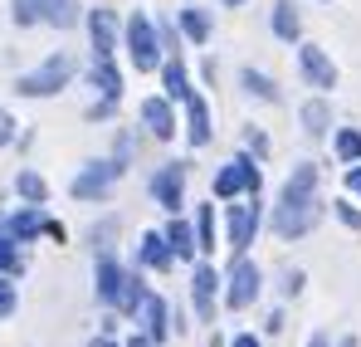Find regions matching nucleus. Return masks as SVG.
Listing matches in <instances>:
<instances>
[{"label":"nucleus","mask_w":361,"mask_h":347,"mask_svg":"<svg viewBox=\"0 0 361 347\" xmlns=\"http://www.w3.org/2000/svg\"><path fill=\"white\" fill-rule=\"evenodd\" d=\"M137 308H142L147 338H157V343H161V338H166V303H161L157 293H142V303H137Z\"/></svg>","instance_id":"a211bd4d"},{"label":"nucleus","mask_w":361,"mask_h":347,"mask_svg":"<svg viewBox=\"0 0 361 347\" xmlns=\"http://www.w3.org/2000/svg\"><path fill=\"white\" fill-rule=\"evenodd\" d=\"M44 5H49V10H44V20H49V25H63V30H68V25L78 20L73 0H44Z\"/></svg>","instance_id":"c85d7f7f"},{"label":"nucleus","mask_w":361,"mask_h":347,"mask_svg":"<svg viewBox=\"0 0 361 347\" xmlns=\"http://www.w3.org/2000/svg\"><path fill=\"white\" fill-rule=\"evenodd\" d=\"M347 191H357V196H361V162L352 167V172H347Z\"/></svg>","instance_id":"f704fd0d"},{"label":"nucleus","mask_w":361,"mask_h":347,"mask_svg":"<svg viewBox=\"0 0 361 347\" xmlns=\"http://www.w3.org/2000/svg\"><path fill=\"white\" fill-rule=\"evenodd\" d=\"M127 347H152V338H132V343H127Z\"/></svg>","instance_id":"4c0bfd02"},{"label":"nucleus","mask_w":361,"mask_h":347,"mask_svg":"<svg viewBox=\"0 0 361 347\" xmlns=\"http://www.w3.org/2000/svg\"><path fill=\"white\" fill-rule=\"evenodd\" d=\"M166 240H171L176 259H195V249H200V240H195V230H190L185 220H171V230H166Z\"/></svg>","instance_id":"412c9836"},{"label":"nucleus","mask_w":361,"mask_h":347,"mask_svg":"<svg viewBox=\"0 0 361 347\" xmlns=\"http://www.w3.org/2000/svg\"><path fill=\"white\" fill-rule=\"evenodd\" d=\"M171 259H176V249H171L166 235H157V230L142 235V264L147 269H171Z\"/></svg>","instance_id":"2eb2a0df"},{"label":"nucleus","mask_w":361,"mask_h":347,"mask_svg":"<svg viewBox=\"0 0 361 347\" xmlns=\"http://www.w3.org/2000/svg\"><path fill=\"white\" fill-rule=\"evenodd\" d=\"M152 196H157L166 211H180V196H185V167H180V162H166L161 172L152 176Z\"/></svg>","instance_id":"9d476101"},{"label":"nucleus","mask_w":361,"mask_h":347,"mask_svg":"<svg viewBox=\"0 0 361 347\" xmlns=\"http://www.w3.org/2000/svg\"><path fill=\"white\" fill-rule=\"evenodd\" d=\"M337 157L342 162H361V132L357 127H342L337 132Z\"/></svg>","instance_id":"cd10ccee"},{"label":"nucleus","mask_w":361,"mask_h":347,"mask_svg":"<svg viewBox=\"0 0 361 347\" xmlns=\"http://www.w3.org/2000/svg\"><path fill=\"white\" fill-rule=\"evenodd\" d=\"M5 142H15V117L0 108V147H5Z\"/></svg>","instance_id":"72a5a7b5"},{"label":"nucleus","mask_w":361,"mask_h":347,"mask_svg":"<svg viewBox=\"0 0 361 347\" xmlns=\"http://www.w3.org/2000/svg\"><path fill=\"white\" fill-rule=\"evenodd\" d=\"M195 240H200V249H215V211L210 206L195 211Z\"/></svg>","instance_id":"a878e982"},{"label":"nucleus","mask_w":361,"mask_h":347,"mask_svg":"<svg viewBox=\"0 0 361 347\" xmlns=\"http://www.w3.org/2000/svg\"><path fill=\"white\" fill-rule=\"evenodd\" d=\"M240 83L249 88V93H254V98H264V103H279V83H274V78H264L259 69H244Z\"/></svg>","instance_id":"b1692460"},{"label":"nucleus","mask_w":361,"mask_h":347,"mask_svg":"<svg viewBox=\"0 0 361 347\" xmlns=\"http://www.w3.org/2000/svg\"><path fill=\"white\" fill-rule=\"evenodd\" d=\"M220 5H244V0H220Z\"/></svg>","instance_id":"ea45409f"},{"label":"nucleus","mask_w":361,"mask_h":347,"mask_svg":"<svg viewBox=\"0 0 361 347\" xmlns=\"http://www.w3.org/2000/svg\"><path fill=\"white\" fill-rule=\"evenodd\" d=\"M142 293H147V289H142L137 279L122 274L118 259H103V264H98V298H103V303H113V308H122V313H132V308L142 303Z\"/></svg>","instance_id":"f03ea898"},{"label":"nucleus","mask_w":361,"mask_h":347,"mask_svg":"<svg viewBox=\"0 0 361 347\" xmlns=\"http://www.w3.org/2000/svg\"><path fill=\"white\" fill-rule=\"evenodd\" d=\"M225 230H230V249L244 254L254 245V230H259V201H244V206H230L225 216Z\"/></svg>","instance_id":"6e6552de"},{"label":"nucleus","mask_w":361,"mask_h":347,"mask_svg":"<svg viewBox=\"0 0 361 347\" xmlns=\"http://www.w3.org/2000/svg\"><path fill=\"white\" fill-rule=\"evenodd\" d=\"M185 137H190V147H205L210 142V108H205V98H185Z\"/></svg>","instance_id":"ddd939ff"},{"label":"nucleus","mask_w":361,"mask_h":347,"mask_svg":"<svg viewBox=\"0 0 361 347\" xmlns=\"http://www.w3.org/2000/svg\"><path fill=\"white\" fill-rule=\"evenodd\" d=\"M142 122H147L152 137H171L176 132V117H171V103L166 98H147L142 103Z\"/></svg>","instance_id":"4468645a"},{"label":"nucleus","mask_w":361,"mask_h":347,"mask_svg":"<svg viewBox=\"0 0 361 347\" xmlns=\"http://www.w3.org/2000/svg\"><path fill=\"white\" fill-rule=\"evenodd\" d=\"M15 186H20V196H25L30 206H44V201H49V181H44L39 172H20Z\"/></svg>","instance_id":"393cba45"},{"label":"nucleus","mask_w":361,"mask_h":347,"mask_svg":"<svg viewBox=\"0 0 361 347\" xmlns=\"http://www.w3.org/2000/svg\"><path fill=\"white\" fill-rule=\"evenodd\" d=\"M337 216H342V225H352V230H361V211L352 206V201H337Z\"/></svg>","instance_id":"2f4dec72"},{"label":"nucleus","mask_w":361,"mask_h":347,"mask_svg":"<svg viewBox=\"0 0 361 347\" xmlns=\"http://www.w3.org/2000/svg\"><path fill=\"white\" fill-rule=\"evenodd\" d=\"M10 313H15V289L0 279V318H10Z\"/></svg>","instance_id":"473e14b6"},{"label":"nucleus","mask_w":361,"mask_h":347,"mask_svg":"<svg viewBox=\"0 0 361 347\" xmlns=\"http://www.w3.org/2000/svg\"><path fill=\"white\" fill-rule=\"evenodd\" d=\"M215 269L210 264H200L195 269V279H190V303H195V318L200 323H215Z\"/></svg>","instance_id":"9b49d317"},{"label":"nucleus","mask_w":361,"mask_h":347,"mask_svg":"<svg viewBox=\"0 0 361 347\" xmlns=\"http://www.w3.org/2000/svg\"><path fill=\"white\" fill-rule=\"evenodd\" d=\"M161 83H166V98H190V78H185V64L180 59H171L161 69Z\"/></svg>","instance_id":"5701e85b"},{"label":"nucleus","mask_w":361,"mask_h":347,"mask_svg":"<svg viewBox=\"0 0 361 347\" xmlns=\"http://www.w3.org/2000/svg\"><path fill=\"white\" fill-rule=\"evenodd\" d=\"M298 69H302V78H307L312 88H322V93L337 88V69H332V59L322 54L317 45H302L298 49Z\"/></svg>","instance_id":"1a4fd4ad"},{"label":"nucleus","mask_w":361,"mask_h":347,"mask_svg":"<svg viewBox=\"0 0 361 347\" xmlns=\"http://www.w3.org/2000/svg\"><path fill=\"white\" fill-rule=\"evenodd\" d=\"M312 191H317V167H312V162H302L298 172H293L288 181H283V191H279V201H307Z\"/></svg>","instance_id":"dca6fc26"},{"label":"nucleus","mask_w":361,"mask_h":347,"mask_svg":"<svg viewBox=\"0 0 361 347\" xmlns=\"http://www.w3.org/2000/svg\"><path fill=\"white\" fill-rule=\"evenodd\" d=\"M5 230H10V235H20V240H30V235H39V230H44V216H39V211H25V216H15V220H10Z\"/></svg>","instance_id":"bb28decb"},{"label":"nucleus","mask_w":361,"mask_h":347,"mask_svg":"<svg viewBox=\"0 0 361 347\" xmlns=\"http://www.w3.org/2000/svg\"><path fill=\"white\" fill-rule=\"evenodd\" d=\"M20 269V254H15V240L0 235V274H15Z\"/></svg>","instance_id":"7c9ffc66"},{"label":"nucleus","mask_w":361,"mask_h":347,"mask_svg":"<svg viewBox=\"0 0 361 347\" xmlns=\"http://www.w3.org/2000/svg\"><path fill=\"white\" fill-rule=\"evenodd\" d=\"M93 347H118V343H93Z\"/></svg>","instance_id":"a19ab883"},{"label":"nucleus","mask_w":361,"mask_h":347,"mask_svg":"<svg viewBox=\"0 0 361 347\" xmlns=\"http://www.w3.org/2000/svg\"><path fill=\"white\" fill-rule=\"evenodd\" d=\"M259 181H264L259 167H254L249 157H235V162H225L220 176H215V196H220V201H235V196H244V191L259 196Z\"/></svg>","instance_id":"39448f33"},{"label":"nucleus","mask_w":361,"mask_h":347,"mask_svg":"<svg viewBox=\"0 0 361 347\" xmlns=\"http://www.w3.org/2000/svg\"><path fill=\"white\" fill-rule=\"evenodd\" d=\"M259 284H264V279H259V264H249L240 254L235 269H230V284H225V303H230V308H249V303L259 298Z\"/></svg>","instance_id":"0eeeda50"},{"label":"nucleus","mask_w":361,"mask_h":347,"mask_svg":"<svg viewBox=\"0 0 361 347\" xmlns=\"http://www.w3.org/2000/svg\"><path fill=\"white\" fill-rule=\"evenodd\" d=\"M44 20V0H15V25H35Z\"/></svg>","instance_id":"c756f323"},{"label":"nucleus","mask_w":361,"mask_h":347,"mask_svg":"<svg viewBox=\"0 0 361 347\" xmlns=\"http://www.w3.org/2000/svg\"><path fill=\"white\" fill-rule=\"evenodd\" d=\"M180 30H185V40L205 45V40H210V15H205L200 5H185V10H180Z\"/></svg>","instance_id":"aec40b11"},{"label":"nucleus","mask_w":361,"mask_h":347,"mask_svg":"<svg viewBox=\"0 0 361 347\" xmlns=\"http://www.w3.org/2000/svg\"><path fill=\"white\" fill-rule=\"evenodd\" d=\"M88 35H93L98 59H113V49H118V15L113 10H88Z\"/></svg>","instance_id":"f8f14e48"},{"label":"nucleus","mask_w":361,"mask_h":347,"mask_svg":"<svg viewBox=\"0 0 361 347\" xmlns=\"http://www.w3.org/2000/svg\"><path fill=\"white\" fill-rule=\"evenodd\" d=\"M230 347H264V343H259V338H249V333H240V338H235Z\"/></svg>","instance_id":"c9c22d12"},{"label":"nucleus","mask_w":361,"mask_h":347,"mask_svg":"<svg viewBox=\"0 0 361 347\" xmlns=\"http://www.w3.org/2000/svg\"><path fill=\"white\" fill-rule=\"evenodd\" d=\"M88 78L98 83V93H103L108 103H118V98H122V73H118V64H113V59H98V64L88 69Z\"/></svg>","instance_id":"f3484780"},{"label":"nucleus","mask_w":361,"mask_h":347,"mask_svg":"<svg viewBox=\"0 0 361 347\" xmlns=\"http://www.w3.org/2000/svg\"><path fill=\"white\" fill-rule=\"evenodd\" d=\"M118 176H122V162H88L73 176V201H103Z\"/></svg>","instance_id":"423d86ee"},{"label":"nucleus","mask_w":361,"mask_h":347,"mask_svg":"<svg viewBox=\"0 0 361 347\" xmlns=\"http://www.w3.org/2000/svg\"><path fill=\"white\" fill-rule=\"evenodd\" d=\"M274 35H279V40H288V45L302 35V20H298V10H293L288 0H279V5H274Z\"/></svg>","instance_id":"6ab92c4d"},{"label":"nucleus","mask_w":361,"mask_h":347,"mask_svg":"<svg viewBox=\"0 0 361 347\" xmlns=\"http://www.w3.org/2000/svg\"><path fill=\"white\" fill-rule=\"evenodd\" d=\"M157 35H161V30H157V20H152V15H142V10H137V15L127 20V49H132V64H137L142 73H152V69H157V59H161Z\"/></svg>","instance_id":"7ed1b4c3"},{"label":"nucleus","mask_w":361,"mask_h":347,"mask_svg":"<svg viewBox=\"0 0 361 347\" xmlns=\"http://www.w3.org/2000/svg\"><path fill=\"white\" fill-rule=\"evenodd\" d=\"M307 347H327V338H322V333H312V343H307Z\"/></svg>","instance_id":"e433bc0d"},{"label":"nucleus","mask_w":361,"mask_h":347,"mask_svg":"<svg viewBox=\"0 0 361 347\" xmlns=\"http://www.w3.org/2000/svg\"><path fill=\"white\" fill-rule=\"evenodd\" d=\"M337 347H357V338H342V343H337Z\"/></svg>","instance_id":"58836bf2"},{"label":"nucleus","mask_w":361,"mask_h":347,"mask_svg":"<svg viewBox=\"0 0 361 347\" xmlns=\"http://www.w3.org/2000/svg\"><path fill=\"white\" fill-rule=\"evenodd\" d=\"M73 54H54V59H44L39 69H30V73H20V93L25 98H49V93H59V88H68V78H73Z\"/></svg>","instance_id":"f257e3e1"},{"label":"nucleus","mask_w":361,"mask_h":347,"mask_svg":"<svg viewBox=\"0 0 361 347\" xmlns=\"http://www.w3.org/2000/svg\"><path fill=\"white\" fill-rule=\"evenodd\" d=\"M317 216H322V201L317 196H307V201H279L274 206V235H283V240H298L317 225Z\"/></svg>","instance_id":"20e7f679"},{"label":"nucleus","mask_w":361,"mask_h":347,"mask_svg":"<svg viewBox=\"0 0 361 347\" xmlns=\"http://www.w3.org/2000/svg\"><path fill=\"white\" fill-rule=\"evenodd\" d=\"M327 122H332V108H327L322 98H307V103H302V127H307L312 137H322Z\"/></svg>","instance_id":"4be33fe9"}]
</instances>
